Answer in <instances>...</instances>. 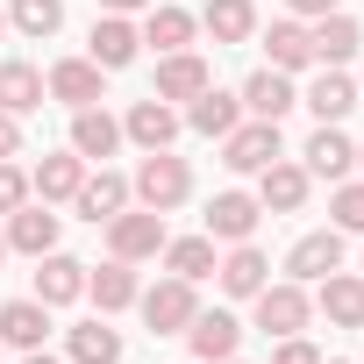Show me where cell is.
<instances>
[{"label":"cell","instance_id":"34","mask_svg":"<svg viewBox=\"0 0 364 364\" xmlns=\"http://www.w3.org/2000/svg\"><path fill=\"white\" fill-rule=\"evenodd\" d=\"M8 29H22L29 43L65 29V0H8Z\"/></svg>","mask_w":364,"mask_h":364},{"label":"cell","instance_id":"23","mask_svg":"<svg viewBox=\"0 0 364 364\" xmlns=\"http://www.w3.org/2000/svg\"><path fill=\"white\" fill-rule=\"evenodd\" d=\"M307 36H314V65H350V58H357V43H364L357 15H343V8H336V15H314V29H307Z\"/></svg>","mask_w":364,"mask_h":364},{"label":"cell","instance_id":"16","mask_svg":"<svg viewBox=\"0 0 364 364\" xmlns=\"http://www.w3.org/2000/svg\"><path fill=\"white\" fill-rule=\"evenodd\" d=\"M321 293H314V307L336 321V328H364V272H328V279H314Z\"/></svg>","mask_w":364,"mask_h":364},{"label":"cell","instance_id":"40","mask_svg":"<svg viewBox=\"0 0 364 364\" xmlns=\"http://www.w3.org/2000/svg\"><path fill=\"white\" fill-rule=\"evenodd\" d=\"M150 0H100V15H143Z\"/></svg>","mask_w":364,"mask_h":364},{"label":"cell","instance_id":"7","mask_svg":"<svg viewBox=\"0 0 364 364\" xmlns=\"http://www.w3.org/2000/svg\"><path fill=\"white\" fill-rule=\"evenodd\" d=\"M186 350H193V364H229V357L243 350V321H236L229 307L193 314V321H186Z\"/></svg>","mask_w":364,"mask_h":364},{"label":"cell","instance_id":"4","mask_svg":"<svg viewBox=\"0 0 364 364\" xmlns=\"http://www.w3.org/2000/svg\"><path fill=\"white\" fill-rule=\"evenodd\" d=\"M136 307H143L150 336H186V321L200 314V293H193V279H157L150 293H136Z\"/></svg>","mask_w":364,"mask_h":364},{"label":"cell","instance_id":"11","mask_svg":"<svg viewBox=\"0 0 364 364\" xmlns=\"http://www.w3.org/2000/svg\"><path fill=\"white\" fill-rule=\"evenodd\" d=\"M236 100H243V114H257V122H286V114L300 107V93H293V72H272V65H264V72H250Z\"/></svg>","mask_w":364,"mask_h":364},{"label":"cell","instance_id":"33","mask_svg":"<svg viewBox=\"0 0 364 364\" xmlns=\"http://www.w3.org/2000/svg\"><path fill=\"white\" fill-rule=\"evenodd\" d=\"M164 264H171V279H193V286H200V279H208L222 257H215V236L200 229V236H178V243H164Z\"/></svg>","mask_w":364,"mask_h":364},{"label":"cell","instance_id":"37","mask_svg":"<svg viewBox=\"0 0 364 364\" xmlns=\"http://www.w3.org/2000/svg\"><path fill=\"white\" fill-rule=\"evenodd\" d=\"M272 364H321V350H314L307 336H279V350H272Z\"/></svg>","mask_w":364,"mask_h":364},{"label":"cell","instance_id":"12","mask_svg":"<svg viewBox=\"0 0 364 364\" xmlns=\"http://www.w3.org/2000/svg\"><path fill=\"white\" fill-rule=\"evenodd\" d=\"M300 164H307V178H350V164H357V143L343 136V122H314V136H307Z\"/></svg>","mask_w":364,"mask_h":364},{"label":"cell","instance_id":"19","mask_svg":"<svg viewBox=\"0 0 364 364\" xmlns=\"http://www.w3.org/2000/svg\"><path fill=\"white\" fill-rule=\"evenodd\" d=\"M72 150H79L86 164L114 157V150H122V122H114L107 107H72Z\"/></svg>","mask_w":364,"mask_h":364},{"label":"cell","instance_id":"28","mask_svg":"<svg viewBox=\"0 0 364 364\" xmlns=\"http://www.w3.org/2000/svg\"><path fill=\"white\" fill-rule=\"evenodd\" d=\"M264 58H272V72H300V65H314V36H307V22H300V15L272 22V29H264Z\"/></svg>","mask_w":364,"mask_h":364},{"label":"cell","instance_id":"27","mask_svg":"<svg viewBox=\"0 0 364 364\" xmlns=\"http://www.w3.org/2000/svg\"><path fill=\"white\" fill-rule=\"evenodd\" d=\"M43 336H50V307H43L36 293L0 307V343H15V350H43Z\"/></svg>","mask_w":364,"mask_h":364},{"label":"cell","instance_id":"46","mask_svg":"<svg viewBox=\"0 0 364 364\" xmlns=\"http://www.w3.org/2000/svg\"><path fill=\"white\" fill-rule=\"evenodd\" d=\"M229 364H243V357H229Z\"/></svg>","mask_w":364,"mask_h":364},{"label":"cell","instance_id":"43","mask_svg":"<svg viewBox=\"0 0 364 364\" xmlns=\"http://www.w3.org/2000/svg\"><path fill=\"white\" fill-rule=\"evenodd\" d=\"M0 257H8V236H0Z\"/></svg>","mask_w":364,"mask_h":364},{"label":"cell","instance_id":"20","mask_svg":"<svg viewBox=\"0 0 364 364\" xmlns=\"http://www.w3.org/2000/svg\"><path fill=\"white\" fill-rule=\"evenodd\" d=\"M215 279H222V293H229V300H250V293L272 279V257H264L257 243H229V257L215 264Z\"/></svg>","mask_w":364,"mask_h":364},{"label":"cell","instance_id":"3","mask_svg":"<svg viewBox=\"0 0 364 364\" xmlns=\"http://www.w3.org/2000/svg\"><path fill=\"white\" fill-rule=\"evenodd\" d=\"M171 236H164V215L157 208H122L114 222H107V257H122V264H143V257H157Z\"/></svg>","mask_w":364,"mask_h":364},{"label":"cell","instance_id":"14","mask_svg":"<svg viewBox=\"0 0 364 364\" xmlns=\"http://www.w3.org/2000/svg\"><path fill=\"white\" fill-rule=\"evenodd\" d=\"M36 300H43V307H72V300H86V264L65 257V250H43V257H36Z\"/></svg>","mask_w":364,"mask_h":364},{"label":"cell","instance_id":"6","mask_svg":"<svg viewBox=\"0 0 364 364\" xmlns=\"http://www.w3.org/2000/svg\"><path fill=\"white\" fill-rule=\"evenodd\" d=\"M186 129V114H178L171 100H136L129 114H122V143H136V150H171V136Z\"/></svg>","mask_w":364,"mask_h":364},{"label":"cell","instance_id":"21","mask_svg":"<svg viewBox=\"0 0 364 364\" xmlns=\"http://www.w3.org/2000/svg\"><path fill=\"white\" fill-rule=\"evenodd\" d=\"M43 100H50V86H43V72L29 58H0V107L8 114H36Z\"/></svg>","mask_w":364,"mask_h":364},{"label":"cell","instance_id":"13","mask_svg":"<svg viewBox=\"0 0 364 364\" xmlns=\"http://www.w3.org/2000/svg\"><path fill=\"white\" fill-rule=\"evenodd\" d=\"M257 222H264L257 193H236V186H229V193H215V200H208V236H215V243H250V236H257Z\"/></svg>","mask_w":364,"mask_h":364},{"label":"cell","instance_id":"10","mask_svg":"<svg viewBox=\"0 0 364 364\" xmlns=\"http://www.w3.org/2000/svg\"><path fill=\"white\" fill-rule=\"evenodd\" d=\"M86 43H93L86 58H93L100 72H129V65H136V50H143V29H136L129 15H100Z\"/></svg>","mask_w":364,"mask_h":364},{"label":"cell","instance_id":"18","mask_svg":"<svg viewBox=\"0 0 364 364\" xmlns=\"http://www.w3.org/2000/svg\"><path fill=\"white\" fill-rule=\"evenodd\" d=\"M100 79H107V72H100L93 58H65V65H50L43 86H50V100H65V107H100Z\"/></svg>","mask_w":364,"mask_h":364},{"label":"cell","instance_id":"41","mask_svg":"<svg viewBox=\"0 0 364 364\" xmlns=\"http://www.w3.org/2000/svg\"><path fill=\"white\" fill-rule=\"evenodd\" d=\"M22 364H58V357L50 350H22Z\"/></svg>","mask_w":364,"mask_h":364},{"label":"cell","instance_id":"25","mask_svg":"<svg viewBox=\"0 0 364 364\" xmlns=\"http://www.w3.org/2000/svg\"><path fill=\"white\" fill-rule=\"evenodd\" d=\"M86 293H93V307H100V314H122V307H136V293H143V286H136V264L107 257L100 272L86 264Z\"/></svg>","mask_w":364,"mask_h":364},{"label":"cell","instance_id":"9","mask_svg":"<svg viewBox=\"0 0 364 364\" xmlns=\"http://www.w3.org/2000/svg\"><path fill=\"white\" fill-rule=\"evenodd\" d=\"M328 272H343V229H307V236L286 250V279L314 286V279H328Z\"/></svg>","mask_w":364,"mask_h":364},{"label":"cell","instance_id":"32","mask_svg":"<svg viewBox=\"0 0 364 364\" xmlns=\"http://www.w3.org/2000/svg\"><path fill=\"white\" fill-rule=\"evenodd\" d=\"M65 350H72V364H122V328H107V314H93L65 336Z\"/></svg>","mask_w":364,"mask_h":364},{"label":"cell","instance_id":"15","mask_svg":"<svg viewBox=\"0 0 364 364\" xmlns=\"http://www.w3.org/2000/svg\"><path fill=\"white\" fill-rule=\"evenodd\" d=\"M72 208H79L93 229H107V222L129 208V178H122V171H86V178H79V193H72Z\"/></svg>","mask_w":364,"mask_h":364},{"label":"cell","instance_id":"2","mask_svg":"<svg viewBox=\"0 0 364 364\" xmlns=\"http://www.w3.org/2000/svg\"><path fill=\"white\" fill-rule=\"evenodd\" d=\"M250 307H257V328H264V336H300V328L314 321V293H307L300 279H264V286L250 293Z\"/></svg>","mask_w":364,"mask_h":364},{"label":"cell","instance_id":"39","mask_svg":"<svg viewBox=\"0 0 364 364\" xmlns=\"http://www.w3.org/2000/svg\"><path fill=\"white\" fill-rule=\"evenodd\" d=\"M286 8H293L300 22H314V15H336V8H343V0H286Z\"/></svg>","mask_w":364,"mask_h":364},{"label":"cell","instance_id":"1","mask_svg":"<svg viewBox=\"0 0 364 364\" xmlns=\"http://www.w3.org/2000/svg\"><path fill=\"white\" fill-rule=\"evenodd\" d=\"M129 200H136V208H157V215L186 208V200H193V164L171 157V150H143V164H136V178H129Z\"/></svg>","mask_w":364,"mask_h":364},{"label":"cell","instance_id":"30","mask_svg":"<svg viewBox=\"0 0 364 364\" xmlns=\"http://www.w3.org/2000/svg\"><path fill=\"white\" fill-rule=\"evenodd\" d=\"M79 178H86V157H79V150H58V157H43V164L29 171V193H36V200H72Z\"/></svg>","mask_w":364,"mask_h":364},{"label":"cell","instance_id":"22","mask_svg":"<svg viewBox=\"0 0 364 364\" xmlns=\"http://www.w3.org/2000/svg\"><path fill=\"white\" fill-rule=\"evenodd\" d=\"M0 236H8V250H22V257H43V250H58V215H50V200H43V208H15Z\"/></svg>","mask_w":364,"mask_h":364},{"label":"cell","instance_id":"8","mask_svg":"<svg viewBox=\"0 0 364 364\" xmlns=\"http://www.w3.org/2000/svg\"><path fill=\"white\" fill-rule=\"evenodd\" d=\"M307 164H293V157H272L264 171H257V208L264 215H300L307 208Z\"/></svg>","mask_w":364,"mask_h":364},{"label":"cell","instance_id":"45","mask_svg":"<svg viewBox=\"0 0 364 364\" xmlns=\"http://www.w3.org/2000/svg\"><path fill=\"white\" fill-rule=\"evenodd\" d=\"M357 100H364V86H357Z\"/></svg>","mask_w":364,"mask_h":364},{"label":"cell","instance_id":"36","mask_svg":"<svg viewBox=\"0 0 364 364\" xmlns=\"http://www.w3.org/2000/svg\"><path fill=\"white\" fill-rule=\"evenodd\" d=\"M15 208H29V171L0 157V215H15Z\"/></svg>","mask_w":364,"mask_h":364},{"label":"cell","instance_id":"47","mask_svg":"<svg viewBox=\"0 0 364 364\" xmlns=\"http://www.w3.org/2000/svg\"><path fill=\"white\" fill-rule=\"evenodd\" d=\"M357 364H364V357H357Z\"/></svg>","mask_w":364,"mask_h":364},{"label":"cell","instance_id":"29","mask_svg":"<svg viewBox=\"0 0 364 364\" xmlns=\"http://www.w3.org/2000/svg\"><path fill=\"white\" fill-rule=\"evenodd\" d=\"M236 122H243V100H236V93H215V86H208V93L186 100V129H193V136H215V143H222Z\"/></svg>","mask_w":364,"mask_h":364},{"label":"cell","instance_id":"35","mask_svg":"<svg viewBox=\"0 0 364 364\" xmlns=\"http://www.w3.org/2000/svg\"><path fill=\"white\" fill-rule=\"evenodd\" d=\"M343 236H364V178H336V200H328Z\"/></svg>","mask_w":364,"mask_h":364},{"label":"cell","instance_id":"26","mask_svg":"<svg viewBox=\"0 0 364 364\" xmlns=\"http://www.w3.org/2000/svg\"><path fill=\"white\" fill-rule=\"evenodd\" d=\"M193 36H200V22L186 15V8H171V0H164V8H143V43L164 58V50H193Z\"/></svg>","mask_w":364,"mask_h":364},{"label":"cell","instance_id":"31","mask_svg":"<svg viewBox=\"0 0 364 364\" xmlns=\"http://www.w3.org/2000/svg\"><path fill=\"white\" fill-rule=\"evenodd\" d=\"M200 29L215 43H250L257 36V0H208L200 8Z\"/></svg>","mask_w":364,"mask_h":364},{"label":"cell","instance_id":"38","mask_svg":"<svg viewBox=\"0 0 364 364\" xmlns=\"http://www.w3.org/2000/svg\"><path fill=\"white\" fill-rule=\"evenodd\" d=\"M15 150H22V114L0 107V157H15Z\"/></svg>","mask_w":364,"mask_h":364},{"label":"cell","instance_id":"44","mask_svg":"<svg viewBox=\"0 0 364 364\" xmlns=\"http://www.w3.org/2000/svg\"><path fill=\"white\" fill-rule=\"evenodd\" d=\"M357 164H364V143H357Z\"/></svg>","mask_w":364,"mask_h":364},{"label":"cell","instance_id":"24","mask_svg":"<svg viewBox=\"0 0 364 364\" xmlns=\"http://www.w3.org/2000/svg\"><path fill=\"white\" fill-rule=\"evenodd\" d=\"M300 107H314V122H343V114L357 107V79H350L343 65H321V79L300 93Z\"/></svg>","mask_w":364,"mask_h":364},{"label":"cell","instance_id":"17","mask_svg":"<svg viewBox=\"0 0 364 364\" xmlns=\"http://www.w3.org/2000/svg\"><path fill=\"white\" fill-rule=\"evenodd\" d=\"M208 86H215L208 58H193V50H164V58H157V100H193V93H208Z\"/></svg>","mask_w":364,"mask_h":364},{"label":"cell","instance_id":"42","mask_svg":"<svg viewBox=\"0 0 364 364\" xmlns=\"http://www.w3.org/2000/svg\"><path fill=\"white\" fill-rule=\"evenodd\" d=\"M0 29H8V8H0Z\"/></svg>","mask_w":364,"mask_h":364},{"label":"cell","instance_id":"5","mask_svg":"<svg viewBox=\"0 0 364 364\" xmlns=\"http://www.w3.org/2000/svg\"><path fill=\"white\" fill-rule=\"evenodd\" d=\"M272 157H286L279 122H257V114H250V122H236V129L222 136V164H229V171H243V178H257Z\"/></svg>","mask_w":364,"mask_h":364}]
</instances>
